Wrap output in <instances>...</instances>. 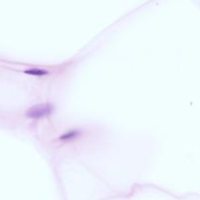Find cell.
Returning a JSON list of instances; mask_svg holds the SVG:
<instances>
[{
    "instance_id": "1",
    "label": "cell",
    "mask_w": 200,
    "mask_h": 200,
    "mask_svg": "<svg viewBox=\"0 0 200 200\" xmlns=\"http://www.w3.org/2000/svg\"><path fill=\"white\" fill-rule=\"evenodd\" d=\"M52 109L53 107L49 104H37V106L32 107L28 110L27 116L30 117V118H41V117L47 116L48 114H50Z\"/></svg>"
},
{
    "instance_id": "2",
    "label": "cell",
    "mask_w": 200,
    "mask_h": 200,
    "mask_svg": "<svg viewBox=\"0 0 200 200\" xmlns=\"http://www.w3.org/2000/svg\"><path fill=\"white\" fill-rule=\"evenodd\" d=\"M25 72L32 74V75H37V76H40V75H44L47 73V71L44 70H39V68H30V70H25Z\"/></svg>"
},
{
    "instance_id": "3",
    "label": "cell",
    "mask_w": 200,
    "mask_h": 200,
    "mask_svg": "<svg viewBox=\"0 0 200 200\" xmlns=\"http://www.w3.org/2000/svg\"><path fill=\"white\" fill-rule=\"evenodd\" d=\"M77 134H78L77 131H70V132L64 134V135L61 137V140H63V141L71 140V139H72V138H74L75 136H76Z\"/></svg>"
}]
</instances>
